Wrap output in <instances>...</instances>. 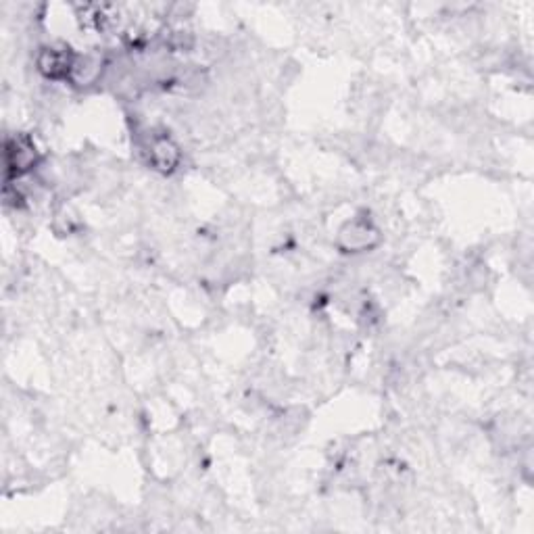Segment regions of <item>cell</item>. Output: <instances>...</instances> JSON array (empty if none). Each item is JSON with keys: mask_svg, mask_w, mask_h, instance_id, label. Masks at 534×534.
<instances>
[{"mask_svg": "<svg viewBox=\"0 0 534 534\" xmlns=\"http://www.w3.org/2000/svg\"><path fill=\"white\" fill-rule=\"evenodd\" d=\"M40 163V151L28 134H13L5 140L7 182L32 174Z\"/></svg>", "mask_w": 534, "mask_h": 534, "instance_id": "cell-1", "label": "cell"}, {"mask_svg": "<svg viewBox=\"0 0 534 534\" xmlns=\"http://www.w3.org/2000/svg\"><path fill=\"white\" fill-rule=\"evenodd\" d=\"M380 228L368 217H353L338 230L336 247L343 253H368L380 245Z\"/></svg>", "mask_w": 534, "mask_h": 534, "instance_id": "cell-2", "label": "cell"}, {"mask_svg": "<svg viewBox=\"0 0 534 534\" xmlns=\"http://www.w3.org/2000/svg\"><path fill=\"white\" fill-rule=\"evenodd\" d=\"M78 53L67 44H46L36 55L38 74L48 82H69Z\"/></svg>", "mask_w": 534, "mask_h": 534, "instance_id": "cell-3", "label": "cell"}, {"mask_svg": "<svg viewBox=\"0 0 534 534\" xmlns=\"http://www.w3.org/2000/svg\"><path fill=\"white\" fill-rule=\"evenodd\" d=\"M144 159L155 169V172L163 176H172L182 163V149L180 144L169 136L167 132H157L147 138L144 144Z\"/></svg>", "mask_w": 534, "mask_h": 534, "instance_id": "cell-4", "label": "cell"}, {"mask_svg": "<svg viewBox=\"0 0 534 534\" xmlns=\"http://www.w3.org/2000/svg\"><path fill=\"white\" fill-rule=\"evenodd\" d=\"M103 67H105V61L101 55H94V53L78 55L69 82L74 86H80V88L92 86V84L99 82V78L103 76Z\"/></svg>", "mask_w": 534, "mask_h": 534, "instance_id": "cell-5", "label": "cell"}]
</instances>
